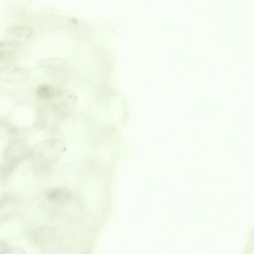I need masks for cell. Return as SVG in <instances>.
<instances>
[{
	"label": "cell",
	"instance_id": "cell-2",
	"mask_svg": "<svg viewBox=\"0 0 254 254\" xmlns=\"http://www.w3.org/2000/svg\"><path fill=\"white\" fill-rule=\"evenodd\" d=\"M58 235V231L55 228L48 226L36 227L29 233L32 241L36 246L44 248L53 244Z\"/></svg>",
	"mask_w": 254,
	"mask_h": 254
},
{
	"label": "cell",
	"instance_id": "cell-6",
	"mask_svg": "<svg viewBox=\"0 0 254 254\" xmlns=\"http://www.w3.org/2000/svg\"><path fill=\"white\" fill-rule=\"evenodd\" d=\"M59 89L51 85L44 84L38 86L36 93L40 100L47 101L53 97Z\"/></svg>",
	"mask_w": 254,
	"mask_h": 254
},
{
	"label": "cell",
	"instance_id": "cell-9",
	"mask_svg": "<svg viewBox=\"0 0 254 254\" xmlns=\"http://www.w3.org/2000/svg\"><path fill=\"white\" fill-rule=\"evenodd\" d=\"M9 248L6 242L4 241L1 240L0 241V253L5 254L7 250Z\"/></svg>",
	"mask_w": 254,
	"mask_h": 254
},
{
	"label": "cell",
	"instance_id": "cell-8",
	"mask_svg": "<svg viewBox=\"0 0 254 254\" xmlns=\"http://www.w3.org/2000/svg\"><path fill=\"white\" fill-rule=\"evenodd\" d=\"M25 253L23 250L20 248H9L7 251L6 252L5 254H23Z\"/></svg>",
	"mask_w": 254,
	"mask_h": 254
},
{
	"label": "cell",
	"instance_id": "cell-1",
	"mask_svg": "<svg viewBox=\"0 0 254 254\" xmlns=\"http://www.w3.org/2000/svg\"><path fill=\"white\" fill-rule=\"evenodd\" d=\"M66 150L65 143L58 138L42 140L31 148L30 157L36 166L48 167L56 162Z\"/></svg>",
	"mask_w": 254,
	"mask_h": 254
},
{
	"label": "cell",
	"instance_id": "cell-5",
	"mask_svg": "<svg viewBox=\"0 0 254 254\" xmlns=\"http://www.w3.org/2000/svg\"><path fill=\"white\" fill-rule=\"evenodd\" d=\"M46 197L51 202L63 204L68 202L71 198L70 190L64 187H58L49 190Z\"/></svg>",
	"mask_w": 254,
	"mask_h": 254
},
{
	"label": "cell",
	"instance_id": "cell-7",
	"mask_svg": "<svg viewBox=\"0 0 254 254\" xmlns=\"http://www.w3.org/2000/svg\"><path fill=\"white\" fill-rule=\"evenodd\" d=\"M10 197L9 196V195H8L7 194H3L2 195H1V197H0V207L1 208H2V207L4 206L5 204H6L10 200Z\"/></svg>",
	"mask_w": 254,
	"mask_h": 254
},
{
	"label": "cell",
	"instance_id": "cell-3",
	"mask_svg": "<svg viewBox=\"0 0 254 254\" xmlns=\"http://www.w3.org/2000/svg\"><path fill=\"white\" fill-rule=\"evenodd\" d=\"M31 148L24 141L16 140L9 143L4 150V156L6 162L17 165L30 157Z\"/></svg>",
	"mask_w": 254,
	"mask_h": 254
},
{
	"label": "cell",
	"instance_id": "cell-4",
	"mask_svg": "<svg viewBox=\"0 0 254 254\" xmlns=\"http://www.w3.org/2000/svg\"><path fill=\"white\" fill-rule=\"evenodd\" d=\"M32 34L31 29L25 26H12L6 31V41L17 46L29 39Z\"/></svg>",
	"mask_w": 254,
	"mask_h": 254
}]
</instances>
